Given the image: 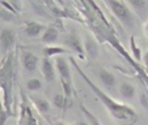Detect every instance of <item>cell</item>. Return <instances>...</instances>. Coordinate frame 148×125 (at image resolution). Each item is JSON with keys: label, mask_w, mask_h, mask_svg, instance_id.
<instances>
[{"label": "cell", "mask_w": 148, "mask_h": 125, "mask_svg": "<svg viewBox=\"0 0 148 125\" xmlns=\"http://www.w3.org/2000/svg\"><path fill=\"white\" fill-rule=\"evenodd\" d=\"M84 51H85V55L88 56L92 60H96L98 57V53H100V47H98V43L92 35L88 34L85 38H84Z\"/></svg>", "instance_id": "9c48e42d"}, {"label": "cell", "mask_w": 148, "mask_h": 125, "mask_svg": "<svg viewBox=\"0 0 148 125\" xmlns=\"http://www.w3.org/2000/svg\"><path fill=\"white\" fill-rule=\"evenodd\" d=\"M12 55L7 57L3 67L0 69V89L3 91V103L4 109L11 114V103H12Z\"/></svg>", "instance_id": "7a4b0ae2"}, {"label": "cell", "mask_w": 148, "mask_h": 125, "mask_svg": "<svg viewBox=\"0 0 148 125\" xmlns=\"http://www.w3.org/2000/svg\"><path fill=\"white\" fill-rule=\"evenodd\" d=\"M55 61V68L56 73L59 76V80L62 83V89H63V94L71 102L72 97L75 95V87H73V81H72V74H71L70 64L63 56H58L54 59Z\"/></svg>", "instance_id": "3957f363"}, {"label": "cell", "mask_w": 148, "mask_h": 125, "mask_svg": "<svg viewBox=\"0 0 148 125\" xmlns=\"http://www.w3.org/2000/svg\"><path fill=\"white\" fill-rule=\"evenodd\" d=\"M33 103H34V106L37 107L38 112L42 115L47 114V112L51 109L50 102H49L47 99H45V98H36V99H33Z\"/></svg>", "instance_id": "9a60e30c"}, {"label": "cell", "mask_w": 148, "mask_h": 125, "mask_svg": "<svg viewBox=\"0 0 148 125\" xmlns=\"http://www.w3.org/2000/svg\"><path fill=\"white\" fill-rule=\"evenodd\" d=\"M118 93L119 95L126 100H132L136 95V89L132 83L127 82V81H123V82L119 83V86H118Z\"/></svg>", "instance_id": "4fadbf2b"}, {"label": "cell", "mask_w": 148, "mask_h": 125, "mask_svg": "<svg viewBox=\"0 0 148 125\" xmlns=\"http://www.w3.org/2000/svg\"><path fill=\"white\" fill-rule=\"evenodd\" d=\"M43 86V83L39 78H29L26 81V89L32 93H36V91H39Z\"/></svg>", "instance_id": "d6986e66"}, {"label": "cell", "mask_w": 148, "mask_h": 125, "mask_svg": "<svg viewBox=\"0 0 148 125\" xmlns=\"http://www.w3.org/2000/svg\"><path fill=\"white\" fill-rule=\"evenodd\" d=\"M98 78H100L101 83L105 85V87L109 90H113L115 87V83H117V80H115V76L113 74L110 70L105 69V68H100L98 69Z\"/></svg>", "instance_id": "8fae6325"}, {"label": "cell", "mask_w": 148, "mask_h": 125, "mask_svg": "<svg viewBox=\"0 0 148 125\" xmlns=\"http://www.w3.org/2000/svg\"><path fill=\"white\" fill-rule=\"evenodd\" d=\"M73 125H90L89 122H88V120H77V121H75V124Z\"/></svg>", "instance_id": "603a6c76"}, {"label": "cell", "mask_w": 148, "mask_h": 125, "mask_svg": "<svg viewBox=\"0 0 148 125\" xmlns=\"http://www.w3.org/2000/svg\"><path fill=\"white\" fill-rule=\"evenodd\" d=\"M47 26L42 25V24L37 22V21H26L24 25V33L30 38H37V36H42V34L45 33Z\"/></svg>", "instance_id": "30bf717a"}, {"label": "cell", "mask_w": 148, "mask_h": 125, "mask_svg": "<svg viewBox=\"0 0 148 125\" xmlns=\"http://www.w3.org/2000/svg\"><path fill=\"white\" fill-rule=\"evenodd\" d=\"M67 52V48L59 47V46H46L43 48V57L55 59L58 56H63V53Z\"/></svg>", "instance_id": "5bb4252c"}, {"label": "cell", "mask_w": 148, "mask_h": 125, "mask_svg": "<svg viewBox=\"0 0 148 125\" xmlns=\"http://www.w3.org/2000/svg\"><path fill=\"white\" fill-rule=\"evenodd\" d=\"M71 63H72V65L75 67V69L77 70L79 76H80V77L84 80V82L89 86V89L92 90V93L97 97V99L102 103V106L108 109L109 115L113 117V119L117 120V121L121 122L122 125H132L135 121H136L138 115H136V112H135V109L132 108V107L117 102L114 98L109 97L103 90H101L97 85H95V82H93V81L83 72V69H81V68L79 67L77 63L73 60V57H71Z\"/></svg>", "instance_id": "6da1fadb"}, {"label": "cell", "mask_w": 148, "mask_h": 125, "mask_svg": "<svg viewBox=\"0 0 148 125\" xmlns=\"http://www.w3.org/2000/svg\"><path fill=\"white\" fill-rule=\"evenodd\" d=\"M143 33H144V36L148 39V20L144 22V25H143Z\"/></svg>", "instance_id": "7402d4cb"}, {"label": "cell", "mask_w": 148, "mask_h": 125, "mask_svg": "<svg viewBox=\"0 0 148 125\" xmlns=\"http://www.w3.org/2000/svg\"><path fill=\"white\" fill-rule=\"evenodd\" d=\"M8 117H9V114L4 109V107L0 106V125H5Z\"/></svg>", "instance_id": "44dd1931"}, {"label": "cell", "mask_w": 148, "mask_h": 125, "mask_svg": "<svg viewBox=\"0 0 148 125\" xmlns=\"http://www.w3.org/2000/svg\"><path fill=\"white\" fill-rule=\"evenodd\" d=\"M39 57L33 53L32 51H24L23 55H21V64H23L24 69L29 73H33L38 69L39 65Z\"/></svg>", "instance_id": "ba28073f"}, {"label": "cell", "mask_w": 148, "mask_h": 125, "mask_svg": "<svg viewBox=\"0 0 148 125\" xmlns=\"http://www.w3.org/2000/svg\"><path fill=\"white\" fill-rule=\"evenodd\" d=\"M55 125H68V124H66V122H63V121H58Z\"/></svg>", "instance_id": "d4e9b609"}, {"label": "cell", "mask_w": 148, "mask_h": 125, "mask_svg": "<svg viewBox=\"0 0 148 125\" xmlns=\"http://www.w3.org/2000/svg\"><path fill=\"white\" fill-rule=\"evenodd\" d=\"M45 125H47V124H45Z\"/></svg>", "instance_id": "484cf974"}, {"label": "cell", "mask_w": 148, "mask_h": 125, "mask_svg": "<svg viewBox=\"0 0 148 125\" xmlns=\"http://www.w3.org/2000/svg\"><path fill=\"white\" fill-rule=\"evenodd\" d=\"M80 109H81V112H83V114H84V116H85V119L88 120V122H89L90 125H102V124H101V121H100V120L97 119V116H96V115H93L92 112H90L89 109L87 108V107L84 106L83 103H81V104H80Z\"/></svg>", "instance_id": "e0dca14e"}, {"label": "cell", "mask_w": 148, "mask_h": 125, "mask_svg": "<svg viewBox=\"0 0 148 125\" xmlns=\"http://www.w3.org/2000/svg\"><path fill=\"white\" fill-rule=\"evenodd\" d=\"M58 39H59V30L53 25L47 26L45 33L41 36V42L47 46H54V43H56Z\"/></svg>", "instance_id": "7c38bea8"}, {"label": "cell", "mask_w": 148, "mask_h": 125, "mask_svg": "<svg viewBox=\"0 0 148 125\" xmlns=\"http://www.w3.org/2000/svg\"><path fill=\"white\" fill-rule=\"evenodd\" d=\"M105 5L109 8L113 16L126 28H132L135 24L134 12L127 4V1L122 0H105Z\"/></svg>", "instance_id": "277c9868"}, {"label": "cell", "mask_w": 148, "mask_h": 125, "mask_svg": "<svg viewBox=\"0 0 148 125\" xmlns=\"http://www.w3.org/2000/svg\"><path fill=\"white\" fill-rule=\"evenodd\" d=\"M143 63H144V65L148 68V48L144 52V55H143Z\"/></svg>", "instance_id": "cb8c5ba5"}, {"label": "cell", "mask_w": 148, "mask_h": 125, "mask_svg": "<svg viewBox=\"0 0 148 125\" xmlns=\"http://www.w3.org/2000/svg\"><path fill=\"white\" fill-rule=\"evenodd\" d=\"M16 43V33L13 29L4 28L0 30V47L3 52H9Z\"/></svg>", "instance_id": "8992f818"}, {"label": "cell", "mask_w": 148, "mask_h": 125, "mask_svg": "<svg viewBox=\"0 0 148 125\" xmlns=\"http://www.w3.org/2000/svg\"><path fill=\"white\" fill-rule=\"evenodd\" d=\"M0 18L4 20V21H12L14 18V14L4 8H0Z\"/></svg>", "instance_id": "ffe728a7"}, {"label": "cell", "mask_w": 148, "mask_h": 125, "mask_svg": "<svg viewBox=\"0 0 148 125\" xmlns=\"http://www.w3.org/2000/svg\"><path fill=\"white\" fill-rule=\"evenodd\" d=\"M64 45L68 50L72 51V52H76L80 57H84V56H85L83 41L80 39L79 35H76V34H73V33L67 34V35L64 36Z\"/></svg>", "instance_id": "52a82bcc"}, {"label": "cell", "mask_w": 148, "mask_h": 125, "mask_svg": "<svg viewBox=\"0 0 148 125\" xmlns=\"http://www.w3.org/2000/svg\"><path fill=\"white\" fill-rule=\"evenodd\" d=\"M53 104L59 109H64L70 104V100L64 97V94H55L53 97Z\"/></svg>", "instance_id": "2e32d148"}, {"label": "cell", "mask_w": 148, "mask_h": 125, "mask_svg": "<svg viewBox=\"0 0 148 125\" xmlns=\"http://www.w3.org/2000/svg\"><path fill=\"white\" fill-rule=\"evenodd\" d=\"M130 48H131V53L134 56L135 60H138L139 63L143 61V53H142V50L140 47L136 45V42H135V36H131L130 38Z\"/></svg>", "instance_id": "ac0fdd59"}, {"label": "cell", "mask_w": 148, "mask_h": 125, "mask_svg": "<svg viewBox=\"0 0 148 125\" xmlns=\"http://www.w3.org/2000/svg\"><path fill=\"white\" fill-rule=\"evenodd\" d=\"M41 72L42 76L45 78V81L47 83H53L56 80V68H55V61L54 59H49V57H43L41 60Z\"/></svg>", "instance_id": "5b68a950"}]
</instances>
